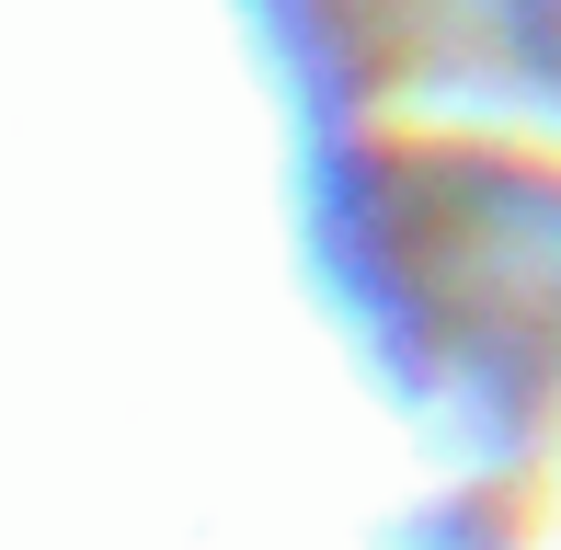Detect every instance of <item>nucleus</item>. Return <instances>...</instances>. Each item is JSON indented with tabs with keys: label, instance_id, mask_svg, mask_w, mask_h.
<instances>
[{
	"label": "nucleus",
	"instance_id": "f257e3e1",
	"mask_svg": "<svg viewBox=\"0 0 561 550\" xmlns=\"http://www.w3.org/2000/svg\"><path fill=\"white\" fill-rule=\"evenodd\" d=\"M516 46L539 81H561V0H516Z\"/></svg>",
	"mask_w": 561,
	"mask_h": 550
}]
</instances>
